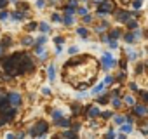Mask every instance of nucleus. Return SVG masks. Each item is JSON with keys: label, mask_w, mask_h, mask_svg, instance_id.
<instances>
[{"label": "nucleus", "mask_w": 148, "mask_h": 139, "mask_svg": "<svg viewBox=\"0 0 148 139\" xmlns=\"http://www.w3.org/2000/svg\"><path fill=\"white\" fill-rule=\"evenodd\" d=\"M2 66H4V70L9 75H25V73L35 72L33 59L26 52H23V50L14 52L11 56H5L2 59Z\"/></svg>", "instance_id": "obj_1"}, {"label": "nucleus", "mask_w": 148, "mask_h": 139, "mask_svg": "<svg viewBox=\"0 0 148 139\" xmlns=\"http://www.w3.org/2000/svg\"><path fill=\"white\" fill-rule=\"evenodd\" d=\"M47 130H49V123L45 120H37L33 123V127H30V136L32 137H42L47 134Z\"/></svg>", "instance_id": "obj_2"}, {"label": "nucleus", "mask_w": 148, "mask_h": 139, "mask_svg": "<svg viewBox=\"0 0 148 139\" xmlns=\"http://www.w3.org/2000/svg\"><path fill=\"white\" fill-rule=\"evenodd\" d=\"M115 19H117V23H120V25H125L131 18H134L132 16V12H129V11H125V9H115Z\"/></svg>", "instance_id": "obj_3"}, {"label": "nucleus", "mask_w": 148, "mask_h": 139, "mask_svg": "<svg viewBox=\"0 0 148 139\" xmlns=\"http://www.w3.org/2000/svg\"><path fill=\"white\" fill-rule=\"evenodd\" d=\"M16 115H18V108H16V106H14V108H5V110H2V113H0V118L7 123V122L14 120Z\"/></svg>", "instance_id": "obj_4"}, {"label": "nucleus", "mask_w": 148, "mask_h": 139, "mask_svg": "<svg viewBox=\"0 0 148 139\" xmlns=\"http://www.w3.org/2000/svg\"><path fill=\"white\" fill-rule=\"evenodd\" d=\"M98 9L105 11L106 14H113L115 12V2L113 0H101V2L98 4Z\"/></svg>", "instance_id": "obj_5"}, {"label": "nucleus", "mask_w": 148, "mask_h": 139, "mask_svg": "<svg viewBox=\"0 0 148 139\" xmlns=\"http://www.w3.org/2000/svg\"><path fill=\"white\" fill-rule=\"evenodd\" d=\"M115 64H117V63H115L113 56H112L110 52H105V54H103V57H101V66H103L105 70H112Z\"/></svg>", "instance_id": "obj_6"}, {"label": "nucleus", "mask_w": 148, "mask_h": 139, "mask_svg": "<svg viewBox=\"0 0 148 139\" xmlns=\"http://www.w3.org/2000/svg\"><path fill=\"white\" fill-rule=\"evenodd\" d=\"M86 117L87 118H98L99 117V113H101V110L96 106V104H89V106H86Z\"/></svg>", "instance_id": "obj_7"}, {"label": "nucleus", "mask_w": 148, "mask_h": 139, "mask_svg": "<svg viewBox=\"0 0 148 139\" xmlns=\"http://www.w3.org/2000/svg\"><path fill=\"white\" fill-rule=\"evenodd\" d=\"M132 113H134V117H138V118L146 117V104H145V103H143V104L136 103V104L132 106Z\"/></svg>", "instance_id": "obj_8"}, {"label": "nucleus", "mask_w": 148, "mask_h": 139, "mask_svg": "<svg viewBox=\"0 0 148 139\" xmlns=\"http://www.w3.org/2000/svg\"><path fill=\"white\" fill-rule=\"evenodd\" d=\"M7 96H9V101H11L12 106H19L21 101H23V96H21L19 92H9Z\"/></svg>", "instance_id": "obj_9"}, {"label": "nucleus", "mask_w": 148, "mask_h": 139, "mask_svg": "<svg viewBox=\"0 0 148 139\" xmlns=\"http://www.w3.org/2000/svg\"><path fill=\"white\" fill-rule=\"evenodd\" d=\"M54 125H56V127H59V129H70V127H71V120H70V118H63V117H61L59 120H56V122H54Z\"/></svg>", "instance_id": "obj_10"}, {"label": "nucleus", "mask_w": 148, "mask_h": 139, "mask_svg": "<svg viewBox=\"0 0 148 139\" xmlns=\"http://www.w3.org/2000/svg\"><path fill=\"white\" fill-rule=\"evenodd\" d=\"M122 35H124V33H122V30H120V28H110V30H108V37H110V38H113V40H119Z\"/></svg>", "instance_id": "obj_11"}, {"label": "nucleus", "mask_w": 148, "mask_h": 139, "mask_svg": "<svg viewBox=\"0 0 148 139\" xmlns=\"http://www.w3.org/2000/svg\"><path fill=\"white\" fill-rule=\"evenodd\" d=\"M112 101V96H110V92H106V94H99V97L96 99V104H108Z\"/></svg>", "instance_id": "obj_12"}, {"label": "nucleus", "mask_w": 148, "mask_h": 139, "mask_svg": "<svg viewBox=\"0 0 148 139\" xmlns=\"http://www.w3.org/2000/svg\"><path fill=\"white\" fill-rule=\"evenodd\" d=\"M105 87H106V84H105V82H99V84H98L96 87H92L91 94H92V96H99V94H101V92L105 91Z\"/></svg>", "instance_id": "obj_13"}, {"label": "nucleus", "mask_w": 148, "mask_h": 139, "mask_svg": "<svg viewBox=\"0 0 148 139\" xmlns=\"http://www.w3.org/2000/svg\"><path fill=\"white\" fill-rule=\"evenodd\" d=\"M71 111H73V117H79V115H82V113L86 111V108H82V106L77 104V103H73V104H71Z\"/></svg>", "instance_id": "obj_14"}, {"label": "nucleus", "mask_w": 148, "mask_h": 139, "mask_svg": "<svg viewBox=\"0 0 148 139\" xmlns=\"http://www.w3.org/2000/svg\"><path fill=\"white\" fill-rule=\"evenodd\" d=\"M47 78H49L51 82H54V78H56V68H54L52 63L47 66Z\"/></svg>", "instance_id": "obj_15"}, {"label": "nucleus", "mask_w": 148, "mask_h": 139, "mask_svg": "<svg viewBox=\"0 0 148 139\" xmlns=\"http://www.w3.org/2000/svg\"><path fill=\"white\" fill-rule=\"evenodd\" d=\"M11 106V101H9V96H0V111L5 110Z\"/></svg>", "instance_id": "obj_16"}, {"label": "nucleus", "mask_w": 148, "mask_h": 139, "mask_svg": "<svg viewBox=\"0 0 148 139\" xmlns=\"http://www.w3.org/2000/svg\"><path fill=\"white\" fill-rule=\"evenodd\" d=\"M122 37H124V40H125L127 44H134V38H136V35H134V30H129V31H127V33H124Z\"/></svg>", "instance_id": "obj_17"}, {"label": "nucleus", "mask_w": 148, "mask_h": 139, "mask_svg": "<svg viewBox=\"0 0 148 139\" xmlns=\"http://www.w3.org/2000/svg\"><path fill=\"white\" fill-rule=\"evenodd\" d=\"M77 136H79V132H75V130H68V129H64V132L58 134V137H77Z\"/></svg>", "instance_id": "obj_18"}, {"label": "nucleus", "mask_w": 148, "mask_h": 139, "mask_svg": "<svg viewBox=\"0 0 148 139\" xmlns=\"http://www.w3.org/2000/svg\"><path fill=\"white\" fill-rule=\"evenodd\" d=\"M75 31H77V35H79V37H82V38H87V37H89V30H87L86 26H79Z\"/></svg>", "instance_id": "obj_19"}, {"label": "nucleus", "mask_w": 148, "mask_h": 139, "mask_svg": "<svg viewBox=\"0 0 148 139\" xmlns=\"http://www.w3.org/2000/svg\"><path fill=\"white\" fill-rule=\"evenodd\" d=\"M125 26H127L129 30H138V28H139V23H138V19H132V18H131V19L125 23Z\"/></svg>", "instance_id": "obj_20"}, {"label": "nucleus", "mask_w": 148, "mask_h": 139, "mask_svg": "<svg viewBox=\"0 0 148 139\" xmlns=\"http://www.w3.org/2000/svg\"><path fill=\"white\" fill-rule=\"evenodd\" d=\"M120 130L125 132V134H131V132H132V123H131V122H124V123L120 125Z\"/></svg>", "instance_id": "obj_21"}, {"label": "nucleus", "mask_w": 148, "mask_h": 139, "mask_svg": "<svg viewBox=\"0 0 148 139\" xmlns=\"http://www.w3.org/2000/svg\"><path fill=\"white\" fill-rule=\"evenodd\" d=\"M63 11H64V14H77V5H70V4H66V5L63 7Z\"/></svg>", "instance_id": "obj_22"}, {"label": "nucleus", "mask_w": 148, "mask_h": 139, "mask_svg": "<svg viewBox=\"0 0 148 139\" xmlns=\"http://www.w3.org/2000/svg\"><path fill=\"white\" fill-rule=\"evenodd\" d=\"M73 23H75V19H73V14H64V18H63V25L71 26Z\"/></svg>", "instance_id": "obj_23"}, {"label": "nucleus", "mask_w": 148, "mask_h": 139, "mask_svg": "<svg viewBox=\"0 0 148 139\" xmlns=\"http://www.w3.org/2000/svg\"><path fill=\"white\" fill-rule=\"evenodd\" d=\"M110 103H112V106H113L115 110L122 108V104H124V101H122L120 97H112V101H110Z\"/></svg>", "instance_id": "obj_24"}, {"label": "nucleus", "mask_w": 148, "mask_h": 139, "mask_svg": "<svg viewBox=\"0 0 148 139\" xmlns=\"http://www.w3.org/2000/svg\"><path fill=\"white\" fill-rule=\"evenodd\" d=\"M113 122H115L117 125H122L124 122H127V117H124V115H117V113H115V115H113Z\"/></svg>", "instance_id": "obj_25"}, {"label": "nucleus", "mask_w": 148, "mask_h": 139, "mask_svg": "<svg viewBox=\"0 0 148 139\" xmlns=\"http://www.w3.org/2000/svg\"><path fill=\"white\" fill-rule=\"evenodd\" d=\"M138 96H139V99H141L145 104H148V91H143V89H139V91H138Z\"/></svg>", "instance_id": "obj_26"}, {"label": "nucleus", "mask_w": 148, "mask_h": 139, "mask_svg": "<svg viewBox=\"0 0 148 139\" xmlns=\"http://www.w3.org/2000/svg\"><path fill=\"white\" fill-rule=\"evenodd\" d=\"M124 103H125L127 106H134V104H136V99H134V96L127 94V96H124Z\"/></svg>", "instance_id": "obj_27"}, {"label": "nucleus", "mask_w": 148, "mask_h": 139, "mask_svg": "<svg viewBox=\"0 0 148 139\" xmlns=\"http://www.w3.org/2000/svg\"><path fill=\"white\" fill-rule=\"evenodd\" d=\"M12 18H14L16 21H25V18H26V14H25L23 11H16V12L12 14Z\"/></svg>", "instance_id": "obj_28"}, {"label": "nucleus", "mask_w": 148, "mask_h": 139, "mask_svg": "<svg viewBox=\"0 0 148 139\" xmlns=\"http://www.w3.org/2000/svg\"><path fill=\"white\" fill-rule=\"evenodd\" d=\"M113 115H115V113H113V111H110V110H106V111H101V113H99V117H101L103 120H110V118H113Z\"/></svg>", "instance_id": "obj_29"}, {"label": "nucleus", "mask_w": 148, "mask_h": 139, "mask_svg": "<svg viewBox=\"0 0 148 139\" xmlns=\"http://www.w3.org/2000/svg\"><path fill=\"white\" fill-rule=\"evenodd\" d=\"M115 82H120V84H124V82H125V70H122V72H119V73H117Z\"/></svg>", "instance_id": "obj_30"}, {"label": "nucleus", "mask_w": 148, "mask_h": 139, "mask_svg": "<svg viewBox=\"0 0 148 139\" xmlns=\"http://www.w3.org/2000/svg\"><path fill=\"white\" fill-rule=\"evenodd\" d=\"M21 44L26 45V47H30V45L35 44V40H33V37H25V38H21Z\"/></svg>", "instance_id": "obj_31"}, {"label": "nucleus", "mask_w": 148, "mask_h": 139, "mask_svg": "<svg viewBox=\"0 0 148 139\" xmlns=\"http://www.w3.org/2000/svg\"><path fill=\"white\" fill-rule=\"evenodd\" d=\"M112 97H122V87H115L113 91H110Z\"/></svg>", "instance_id": "obj_32"}, {"label": "nucleus", "mask_w": 148, "mask_h": 139, "mask_svg": "<svg viewBox=\"0 0 148 139\" xmlns=\"http://www.w3.org/2000/svg\"><path fill=\"white\" fill-rule=\"evenodd\" d=\"M38 30H40L42 33H47V31L51 30V26H49V23L44 21V23H38Z\"/></svg>", "instance_id": "obj_33"}, {"label": "nucleus", "mask_w": 148, "mask_h": 139, "mask_svg": "<svg viewBox=\"0 0 148 139\" xmlns=\"http://www.w3.org/2000/svg\"><path fill=\"white\" fill-rule=\"evenodd\" d=\"M103 82L106 84V87H108V85H113V84H115V77H113V75H106Z\"/></svg>", "instance_id": "obj_34"}, {"label": "nucleus", "mask_w": 148, "mask_h": 139, "mask_svg": "<svg viewBox=\"0 0 148 139\" xmlns=\"http://www.w3.org/2000/svg\"><path fill=\"white\" fill-rule=\"evenodd\" d=\"M35 28H38V25H37V21H32V23H28V25H26V28H25V30L32 33V31H33Z\"/></svg>", "instance_id": "obj_35"}, {"label": "nucleus", "mask_w": 148, "mask_h": 139, "mask_svg": "<svg viewBox=\"0 0 148 139\" xmlns=\"http://www.w3.org/2000/svg\"><path fill=\"white\" fill-rule=\"evenodd\" d=\"M61 117H63V113H61V111H59V110H54V111H52V113H51V118H52V120H54V122H56V120H59V118H61Z\"/></svg>", "instance_id": "obj_36"}, {"label": "nucleus", "mask_w": 148, "mask_h": 139, "mask_svg": "<svg viewBox=\"0 0 148 139\" xmlns=\"http://www.w3.org/2000/svg\"><path fill=\"white\" fill-rule=\"evenodd\" d=\"M51 21H54V23H63V18H61V14L54 12V14L51 16Z\"/></svg>", "instance_id": "obj_37"}, {"label": "nucleus", "mask_w": 148, "mask_h": 139, "mask_svg": "<svg viewBox=\"0 0 148 139\" xmlns=\"http://www.w3.org/2000/svg\"><path fill=\"white\" fill-rule=\"evenodd\" d=\"M11 44H12V38H11V37H5L0 45H2V47H7V45H11Z\"/></svg>", "instance_id": "obj_38"}, {"label": "nucleus", "mask_w": 148, "mask_h": 139, "mask_svg": "<svg viewBox=\"0 0 148 139\" xmlns=\"http://www.w3.org/2000/svg\"><path fill=\"white\" fill-rule=\"evenodd\" d=\"M106 44L110 45V49H117V47H119V42H117V40H113V38H110Z\"/></svg>", "instance_id": "obj_39"}, {"label": "nucleus", "mask_w": 148, "mask_h": 139, "mask_svg": "<svg viewBox=\"0 0 148 139\" xmlns=\"http://www.w3.org/2000/svg\"><path fill=\"white\" fill-rule=\"evenodd\" d=\"M129 89H131L132 92H136V94H138V91H139V87H138L136 82H131V84H129Z\"/></svg>", "instance_id": "obj_40"}, {"label": "nucleus", "mask_w": 148, "mask_h": 139, "mask_svg": "<svg viewBox=\"0 0 148 139\" xmlns=\"http://www.w3.org/2000/svg\"><path fill=\"white\" fill-rule=\"evenodd\" d=\"M143 70H145V63L136 66V72H134V73H136V75H141V73H143Z\"/></svg>", "instance_id": "obj_41"}, {"label": "nucleus", "mask_w": 148, "mask_h": 139, "mask_svg": "<svg viewBox=\"0 0 148 139\" xmlns=\"http://www.w3.org/2000/svg\"><path fill=\"white\" fill-rule=\"evenodd\" d=\"M77 14L79 16H86L87 14V9L86 7H77Z\"/></svg>", "instance_id": "obj_42"}, {"label": "nucleus", "mask_w": 148, "mask_h": 139, "mask_svg": "<svg viewBox=\"0 0 148 139\" xmlns=\"http://www.w3.org/2000/svg\"><path fill=\"white\" fill-rule=\"evenodd\" d=\"M77 52H79V47H77V45H71V47L68 49V54H71V56L77 54Z\"/></svg>", "instance_id": "obj_43"}, {"label": "nucleus", "mask_w": 148, "mask_h": 139, "mask_svg": "<svg viewBox=\"0 0 148 139\" xmlns=\"http://www.w3.org/2000/svg\"><path fill=\"white\" fill-rule=\"evenodd\" d=\"M132 7L138 11V9H141V0H132Z\"/></svg>", "instance_id": "obj_44"}, {"label": "nucleus", "mask_w": 148, "mask_h": 139, "mask_svg": "<svg viewBox=\"0 0 148 139\" xmlns=\"http://www.w3.org/2000/svg\"><path fill=\"white\" fill-rule=\"evenodd\" d=\"M82 19H84V23H92V16H89V14H86V16H82Z\"/></svg>", "instance_id": "obj_45"}, {"label": "nucleus", "mask_w": 148, "mask_h": 139, "mask_svg": "<svg viewBox=\"0 0 148 139\" xmlns=\"http://www.w3.org/2000/svg\"><path fill=\"white\" fill-rule=\"evenodd\" d=\"M42 94H44V96H51V94H52V91H51L49 87H44V89H42Z\"/></svg>", "instance_id": "obj_46"}, {"label": "nucleus", "mask_w": 148, "mask_h": 139, "mask_svg": "<svg viewBox=\"0 0 148 139\" xmlns=\"http://www.w3.org/2000/svg\"><path fill=\"white\" fill-rule=\"evenodd\" d=\"M35 44H40V45H44V44H45V37H38V38L35 40Z\"/></svg>", "instance_id": "obj_47"}, {"label": "nucleus", "mask_w": 148, "mask_h": 139, "mask_svg": "<svg viewBox=\"0 0 148 139\" xmlns=\"http://www.w3.org/2000/svg\"><path fill=\"white\" fill-rule=\"evenodd\" d=\"M54 42H56V45H61V44L64 42V38H63V37H56V38H54Z\"/></svg>", "instance_id": "obj_48"}, {"label": "nucleus", "mask_w": 148, "mask_h": 139, "mask_svg": "<svg viewBox=\"0 0 148 139\" xmlns=\"http://www.w3.org/2000/svg\"><path fill=\"white\" fill-rule=\"evenodd\" d=\"M119 66H120L122 70H127V61H125V59H122V61L119 63Z\"/></svg>", "instance_id": "obj_49"}, {"label": "nucleus", "mask_w": 148, "mask_h": 139, "mask_svg": "<svg viewBox=\"0 0 148 139\" xmlns=\"http://www.w3.org/2000/svg\"><path fill=\"white\" fill-rule=\"evenodd\" d=\"M106 136H108V137H117V134L113 132V129H108V130H106Z\"/></svg>", "instance_id": "obj_50"}, {"label": "nucleus", "mask_w": 148, "mask_h": 139, "mask_svg": "<svg viewBox=\"0 0 148 139\" xmlns=\"http://www.w3.org/2000/svg\"><path fill=\"white\" fill-rule=\"evenodd\" d=\"M44 5H45V0H37V7L38 9H42Z\"/></svg>", "instance_id": "obj_51"}, {"label": "nucleus", "mask_w": 148, "mask_h": 139, "mask_svg": "<svg viewBox=\"0 0 148 139\" xmlns=\"http://www.w3.org/2000/svg\"><path fill=\"white\" fill-rule=\"evenodd\" d=\"M125 136H127V134H125V132H117V137H119V139H124V137H125Z\"/></svg>", "instance_id": "obj_52"}, {"label": "nucleus", "mask_w": 148, "mask_h": 139, "mask_svg": "<svg viewBox=\"0 0 148 139\" xmlns=\"http://www.w3.org/2000/svg\"><path fill=\"white\" fill-rule=\"evenodd\" d=\"M146 115H148V104H146Z\"/></svg>", "instance_id": "obj_53"}, {"label": "nucleus", "mask_w": 148, "mask_h": 139, "mask_svg": "<svg viewBox=\"0 0 148 139\" xmlns=\"http://www.w3.org/2000/svg\"><path fill=\"white\" fill-rule=\"evenodd\" d=\"M146 54H148V45H146Z\"/></svg>", "instance_id": "obj_54"}, {"label": "nucleus", "mask_w": 148, "mask_h": 139, "mask_svg": "<svg viewBox=\"0 0 148 139\" xmlns=\"http://www.w3.org/2000/svg\"><path fill=\"white\" fill-rule=\"evenodd\" d=\"M0 52H2V50H0Z\"/></svg>", "instance_id": "obj_55"}]
</instances>
